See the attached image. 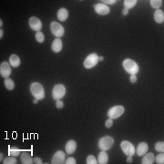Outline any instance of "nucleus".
Returning a JSON list of instances; mask_svg holds the SVG:
<instances>
[{"label":"nucleus","mask_w":164,"mask_h":164,"mask_svg":"<svg viewBox=\"0 0 164 164\" xmlns=\"http://www.w3.org/2000/svg\"><path fill=\"white\" fill-rule=\"evenodd\" d=\"M30 91L33 97L39 100H42L45 98V91L43 86L39 82H33L30 86Z\"/></svg>","instance_id":"f257e3e1"},{"label":"nucleus","mask_w":164,"mask_h":164,"mask_svg":"<svg viewBox=\"0 0 164 164\" xmlns=\"http://www.w3.org/2000/svg\"><path fill=\"white\" fill-rule=\"evenodd\" d=\"M123 68L124 69L131 75H136L140 70L139 65L131 59H126L123 60Z\"/></svg>","instance_id":"f03ea898"},{"label":"nucleus","mask_w":164,"mask_h":164,"mask_svg":"<svg viewBox=\"0 0 164 164\" xmlns=\"http://www.w3.org/2000/svg\"><path fill=\"white\" fill-rule=\"evenodd\" d=\"M114 144V140L112 137L111 136H105L102 137L98 143V147L101 150V151H108L111 149Z\"/></svg>","instance_id":"7ed1b4c3"},{"label":"nucleus","mask_w":164,"mask_h":164,"mask_svg":"<svg viewBox=\"0 0 164 164\" xmlns=\"http://www.w3.org/2000/svg\"><path fill=\"white\" fill-rule=\"evenodd\" d=\"M98 62H99V56L96 53H91L85 59L83 65H84V68L89 69L94 68L98 64Z\"/></svg>","instance_id":"20e7f679"},{"label":"nucleus","mask_w":164,"mask_h":164,"mask_svg":"<svg viewBox=\"0 0 164 164\" xmlns=\"http://www.w3.org/2000/svg\"><path fill=\"white\" fill-rule=\"evenodd\" d=\"M66 94V88L62 84H57L53 88L52 97L55 100H60Z\"/></svg>","instance_id":"39448f33"},{"label":"nucleus","mask_w":164,"mask_h":164,"mask_svg":"<svg viewBox=\"0 0 164 164\" xmlns=\"http://www.w3.org/2000/svg\"><path fill=\"white\" fill-rule=\"evenodd\" d=\"M125 111V108L123 106H114L112 108H111L108 109V117L109 119H118L119 118Z\"/></svg>","instance_id":"423d86ee"},{"label":"nucleus","mask_w":164,"mask_h":164,"mask_svg":"<svg viewBox=\"0 0 164 164\" xmlns=\"http://www.w3.org/2000/svg\"><path fill=\"white\" fill-rule=\"evenodd\" d=\"M120 148L125 155L127 156H133L135 154V147L134 145L128 141V140H122L120 143Z\"/></svg>","instance_id":"0eeeda50"},{"label":"nucleus","mask_w":164,"mask_h":164,"mask_svg":"<svg viewBox=\"0 0 164 164\" xmlns=\"http://www.w3.org/2000/svg\"><path fill=\"white\" fill-rule=\"evenodd\" d=\"M50 30H51L52 34L56 36L57 39L61 38L65 33V30H64V27H62V25L56 21H53L50 24Z\"/></svg>","instance_id":"6e6552de"},{"label":"nucleus","mask_w":164,"mask_h":164,"mask_svg":"<svg viewBox=\"0 0 164 164\" xmlns=\"http://www.w3.org/2000/svg\"><path fill=\"white\" fill-rule=\"evenodd\" d=\"M11 72V65L8 62H2L1 65H0V75H1V77L7 79L9 78Z\"/></svg>","instance_id":"1a4fd4ad"},{"label":"nucleus","mask_w":164,"mask_h":164,"mask_svg":"<svg viewBox=\"0 0 164 164\" xmlns=\"http://www.w3.org/2000/svg\"><path fill=\"white\" fill-rule=\"evenodd\" d=\"M28 23H29L30 28L34 31L39 32L42 28V22L40 21V19H39V18L36 16H32L29 19Z\"/></svg>","instance_id":"9d476101"},{"label":"nucleus","mask_w":164,"mask_h":164,"mask_svg":"<svg viewBox=\"0 0 164 164\" xmlns=\"http://www.w3.org/2000/svg\"><path fill=\"white\" fill-rule=\"evenodd\" d=\"M66 161V154L62 151H59L53 155L52 163L53 164H62Z\"/></svg>","instance_id":"9b49d317"},{"label":"nucleus","mask_w":164,"mask_h":164,"mask_svg":"<svg viewBox=\"0 0 164 164\" xmlns=\"http://www.w3.org/2000/svg\"><path fill=\"white\" fill-rule=\"evenodd\" d=\"M94 7H95V11L97 14L100 15V16H106L108 15L109 12H111V9L109 7L102 3H99L97 5H94Z\"/></svg>","instance_id":"f8f14e48"},{"label":"nucleus","mask_w":164,"mask_h":164,"mask_svg":"<svg viewBox=\"0 0 164 164\" xmlns=\"http://www.w3.org/2000/svg\"><path fill=\"white\" fill-rule=\"evenodd\" d=\"M149 150V146L146 142H140L138 146H137V149L135 150V152L137 153L138 156L141 157L143 155H145L146 153L148 152Z\"/></svg>","instance_id":"ddd939ff"},{"label":"nucleus","mask_w":164,"mask_h":164,"mask_svg":"<svg viewBox=\"0 0 164 164\" xmlns=\"http://www.w3.org/2000/svg\"><path fill=\"white\" fill-rule=\"evenodd\" d=\"M65 150H66V152L70 155L72 153H74L75 151L77 150V143L75 140H70L67 142L66 144V147H65Z\"/></svg>","instance_id":"4468645a"},{"label":"nucleus","mask_w":164,"mask_h":164,"mask_svg":"<svg viewBox=\"0 0 164 164\" xmlns=\"http://www.w3.org/2000/svg\"><path fill=\"white\" fill-rule=\"evenodd\" d=\"M62 47H63V43L60 39H56L51 45V49L54 53L60 52L62 50Z\"/></svg>","instance_id":"2eb2a0df"},{"label":"nucleus","mask_w":164,"mask_h":164,"mask_svg":"<svg viewBox=\"0 0 164 164\" xmlns=\"http://www.w3.org/2000/svg\"><path fill=\"white\" fill-rule=\"evenodd\" d=\"M154 20L158 24H162L164 22V13L160 9H156L154 12Z\"/></svg>","instance_id":"dca6fc26"},{"label":"nucleus","mask_w":164,"mask_h":164,"mask_svg":"<svg viewBox=\"0 0 164 164\" xmlns=\"http://www.w3.org/2000/svg\"><path fill=\"white\" fill-rule=\"evenodd\" d=\"M68 11L66 8H60L58 11V19L61 22H64L68 19Z\"/></svg>","instance_id":"f3484780"},{"label":"nucleus","mask_w":164,"mask_h":164,"mask_svg":"<svg viewBox=\"0 0 164 164\" xmlns=\"http://www.w3.org/2000/svg\"><path fill=\"white\" fill-rule=\"evenodd\" d=\"M144 157L142 158L141 163L142 164H152L154 162L155 160V156L153 153L149 152V153H146L145 155H143Z\"/></svg>","instance_id":"a211bd4d"},{"label":"nucleus","mask_w":164,"mask_h":164,"mask_svg":"<svg viewBox=\"0 0 164 164\" xmlns=\"http://www.w3.org/2000/svg\"><path fill=\"white\" fill-rule=\"evenodd\" d=\"M21 158V161L23 164H31L34 163V160L32 159L31 155L29 153H27V151H23L20 155Z\"/></svg>","instance_id":"6ab92c4d"},{"label":"nucleus","mask_w":164,"mask_h":164,"mask_svg":"<svg viewBox=\"0 0 164 164\" xmlns=\"http://www.w3.org/2000/svg\"><path fill=\"white\" fill-rule=\"evenodd\" d=\"M9 64L12 68H18L20 66V59L16 55L13 54L9 58Z\"/></svg>","instance_id":"aec40b11"},{"label":"nucleus","mask_w":164,"mask_h":164,"mask_svg":"<svg viewBox=\"0 0 164 164\" xmlns=\"http://www.w3.org/2000/svg\"><path fill=\"white\" fill-rule=\"evenodd\" d=\"M108 161V153L105 151H101L98 155V163L99 164H107Z\"/></svg>","instance_id":"412c9836"},{"label":"nucleus","mask_w":164,"mask_h":164,"mask_svg":"<svg viewBox=\"0 0 164 164\" xmlns=\"http://www.w3.org/2000/svg\"><path fill=\"white\" fill-rule=\"evenodd\" d=\"M137 2H138L137 0H125V1L123 2V5H124L126 9L129 10V9L132 8L133 7H135Z\"/></svg>","instance_id":"4be33fe9"},{"label":"nucleus","mask_w":164,"mask_h":164,"mask_svg":"<svg viewBox=\"0 0 164 164\" xmlns=\"http://www.w3.org/2000/svg\"><path fill=\"white\" fill-rule=\"evenodd\" d=\"M4 84H5V87L8 89V90H13L14 88H15V83H14V80L7 78L5 79L4 81Z\"/></svg>","instance_id":"5701e85b"},{"label":"nucleus","mask_w":164,"mask_h":164,"mask_svg":"<svg viewBox=\"0 0 164 164\" xmlns=\"http://www.w3.org/2000/svg\"><path fill=\"white\" fill-rule=\"evenodd\" d=\"M8 153H9V155H11V156L17 157L18 155H20L21 151H20L19 149H18V148H16V147H9V149H8Z\"/></svg>","instance_id":"b1692460"},{"label":"nucleus","mask_w":164,"mask_h":164,"mask_svg":"<svg viewBox=\"0 0 164 164\" xmlns=\"http://www.w3.org/2000/svg\"><path fill=\"white\" fill-rule=\"evenodd\" d=\"M35 39H36V40L38 41L39 43H43L44 40H45V36H44V34L41 31H39V32L36 33Z\"/></svg>","instance_id":"393cba45"},{"label":"nucleus","mask_w":164,"mask_h":164,"mask_svg":"<svg viewBox=\"0 0 164 164\" xmlns=\"http://www.w3.org/2000/svg\"><path fill=\"white\" fill-rule=\"evenodd\" d=\"M3 163L4 164H16V157L10 155V156L7 157L6 159H4Z\"/></svg>","instance_id":"a878e982"},{"label":"nucleus","mask_w":164,"mask_h":164,"mask_svg":"<svg viewBox=\"0 0 164 164\" xmlns=\"http://www.w3.org/2000/svg\"><path fill=\"white\" fill-rule=\"evenodd\" d=\"M150 3H151V6L153 8L159 9L160 7V6L162 5V0H151Z\"/></svg>","instance_id":"bb28decb"},{"label":"nucleus","mask_w":164,"mask_h":164,"mask_svg":"<svg viewBox=\"0 0 164 164\" xmlns=\"http://www.w3.org/2000/svg\"><path fill=\"white\" fill-rule=\"evenodd\" d=\"M155 150L158 152H163L164 151V142L163 141H159L155 144Z\"/></svg>","instance_id":"cd10ccee"},{"label":"nucleus","mask_w":164,"mask_h":164,"mask_svg":"<svg viewBox=\"0 0 164 164\" xmlns=\"http://www.w3.org/2000/svg\"><path fill=\"white\" fill-rule=\"evenodd\" d=\"M97 161H98L97 159H96L93 155H89V156H88V158H87L86 163H87V164H97V163H98Z\"/></svg>","instance_id":"c85d7f7f"},{"label":"nucleus","mask_w":164,"mask_h":164,"mask_svg":"<svg viewBox=\"0 0 164 164\" xmlns=\"http://www.w3.org/2000/svg\"><path fill=\"white\" fill-rule=\"evenodd\" d=\"M154 160H155L156 163H158V164H163V163H164V154H163V152H160V154H159V155L155 158Z\"/></svg>","instance_id":"c756f323"},{"label":"nucleus","mask_w":164,"mask_h":164,"mask_svg":"<svg viewBox=\"0 0 164 164\" xmlns=\"http://www.w3.org/2000/svg\"><path fill=\"white\" fill-rule=\"evenodd\" d=\"M113 125V120L112 119H108L106 121H105V126L106 128H108V129H109V128H111Z\"/></svg>","instance_id":"7c9ffc66"},{"label":"nucleus","mask_w":164,"mask_h":164,"mask_svg":"<svg viewBox=\"0 0 164 164\" xmlns=\"http://www.w3.org/2000/svg\"><path fill=\"white\" fill-rule=\"evenodd\" d=\"M65 163H66V164H76L77 161H76V160H75L74 158L69 157V158H68V159L66 160Z\"/></svg>","instance_id":"2f4dec72"},{"label":"nucleus","mask_w":164,"mask_h":164,"mask_svg":"<svg viewBox=\"0 0 164 164\" xmlns=\"http://www.w3.org/2000/svg\"><path fill=\"white\" fill-rule=\"evenodd\" d=\"M101 2H102V4L108 6V5H113V4H115L117 1H116V0H102Z\"/></svg>","instance_id":"473e14b6"},{"label":"nucleus","mask_w":164,"mask_h":164,"mask_svg":"<svg viewBox=\"0 0 164 164\" xmlns=\"http://www.w3.org/2000/svg\"><path fill=\"white\" fill-rule=\"evenodd\" d=\"M56 107H57L58 108H62L64 107V103H63L61 100H57V102H56Z\"/></svg>","instance_id":"72a5a7b5"},{"label":"nucleus","mask_w":164,"mask_h":164,"mask_svg":"<svg viewBox=\"0 0 164 164\" xmlns=\"http://www.w3.org/2000/svg\"><path fill=\"white\" fill-rule=\"evenodd\" d=\"M34 163H36V164H42L43 161H42V160H41L40 158L36 157V158L34 159Z\"/></svg>","instance_id":"f704fd0d"},{"label":"nucleus","mask_w":164,"mask_h":164,"mask_svg":"<svg viewBox=\"0 0 164 164\" xmlns=\"http://www.w3.org/2000/svg\"><path fill=\"white\" fill-rule=\"evenodd\" d=\"M130 80H131V83H135V82H137V77H136V75H131Z\"/></svg>","instance_id":"c9c22d12"},{"label":"nucleus","mask_w":164,"mask_h":164,"mask_svg":"<svg viewBox=\"0 0 164 164\" xmlns=\"http://www.w3.org/2000/svg\"><path fill=\"white\" fill-rule=\"evenodd\" d=\"M127 162H128V163H131V162H132V156H128V158H127Z\"/></svg>","instance_id":"e433bc0d"},{"label":"nucleus","mask_w":164,"mask_h":164,"mask_svg":"<svg viewBox=\"0 0 164 164\" xmlns=\"http://www.w3.org/2000/svg\"><path fill=\"white\" fill-rule=\"evenodd\" d=\"M128 14H129V10L126 9V8H124V9L122 10V15H123V16H127Z\"/></svg>","instance_id":"4c0bfd02"},{"label":"nucleus","mask_w":164,"mask_h":164,"mask_svg":"<svg viewBox=\"0 0 164 164\" xmlns=\"http://www.w3.org/2000/svg\"><path fill=\"white\" fill-rule=\"evenodd\" d=\"M3 34H4V32H3V30L1 29V30H0V39H2V36H3Z\"/></svg>","instance_id":"58836bf2"},{"label":"nucleus","mask_w":164,"mask_h":164,"mask_svg":"<svg viewBox=\"0 0 164 164\" xmlns=\"http://www.w3.org/2000/svg\"><path fill=\"white\" fill-rule=\"evenodd\" d=\"M38 102H39V99H35L33 100V103H34V104H36Z\"/></svg>","instance_id":"ea45409f"},{"label":"nucleus","mask_w":164,"mask_h":164,"mask_svg":"<svg viewBox=\"0 0 164 164\" xmlns=\"http://www.w3.org/2000/svg\"><path fill=\"white\" fill-rule=\"evenodd\" d=\"M2 159H3V153L0 154V160H1V162H2Z\"/></svg>","instance_id":"a19ab883"},{"label":"nucleus","mask_w":164,"mask_h":164,"mask_svg":"<svg viewBox=\"0 0 164 164\" xmlns=\"http://www.w3.org/2000/svg\"><path fill=\"white\" fill-rule=\"evenodd\" d=\"M99 60H104V57H99Z\"/></svg>","instance_id":"79ce46f5"}]
</instances>
